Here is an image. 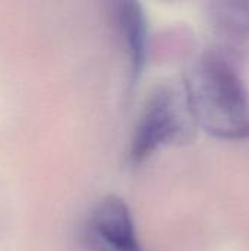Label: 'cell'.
<instances>
[{
    "mask_svg": "<svg viewBox=\"0 0 249 251\" xmlns=\"http://www.w3.org/2000/svg\"><path fill=\"white\" fill-rule=\"evenodd\" d=\"M195 122L192 119L182 84L157 87L147 100L135 126L129 162L141 165L158 149L175 141L186 140Z\"/></svg>",
    "mask_w": 249,
    "mask_h": 251,
    "instance_id": "7a4b0ae2",
    "label": "cell"
},
{
    "mask_svg": "<svg viewBox=\"0 0 249 251\" xmlns=\"http://www.w3.org/2000/svg\"><path fill=\"white\" fill-rule=\"evenodd\" d=\"M195 125L222 140L249 138V90L236 65L211 49L188 69L182 82Z\"/></svg>",
    "mask_w": 249,
    "mask_h": 251,
    "instance_id": "6da1fadb",
    "label": "cell"
},
{
    "mask_svg": "<svg viewBox=\"0 0 249 251\" xmlns=\"http://www.w3.org/2000/svg\"><path fill=\"white\" fill-rule=\"evenodd\" d=\"M208 19L220 54L236 65L249 56V1L225 0L208 4Z\"/></svg>",
    "mask_w": 249,
    "mask_h": 251,
    "instance_id": "277c9868",
    "label": "cell"
},
{
    "mask_svg": "<svg viewBox=\"0 0 249 251\" xmlns=\"http://www.w3.org/2000/svg\"><path fill=\"white\" fill-rule=\"evenodd\" d=\"M113 21L123 43L131 84H136L147 56V18L136 1H119L113 9Z\"/></svg>",
    "mask_w": 249,
    "mask_h": 251,
    "instance_id": "5b68a950",
    "label": "cell"
},
{
    "mask_svg": "<svg viewBox=\"0 0 249 251\" xmlns=\"http://www.w3.org/2000/svg\"><path fill=\"white\" fill-rule=\"evenodd\" d=\"M79 238L85 251H144L129 207L117 196H106L94 204Z\"/></svg>",
    "mask_w": 249,
    "mask_h": 251,
    "instance_id": "3957f363",
    "label": "cell"
}]
</instances>
